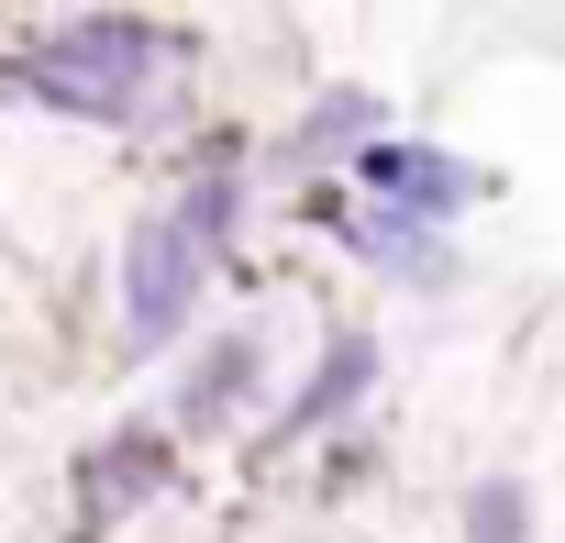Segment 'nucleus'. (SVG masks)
Returning a JSON list of instances; mask_svg holds the SVG:
<instances>
[{
    "mask_svg": "<svg viewBox=\"0 0 565 543\" xmlns=\"http://www.w3.org/2000/svg\"><path fill=\"white\" fill-rule=\"evenodd\" d=\"M167 34L134 23V12H67L45 23L23 56H12V89L45 100V111H78V123H145L156 89H167Z\"/></svg>",
    "mask_w": 565,
    "mask_h": 543,
    "instance_id": "obj_1",
    "label": "nucleus"
},
{
    "mask_svg": "<svg viewBox=\"0 0 565 543\" xmlns=\"http://www.w3.org/2000/svg\"><path fill=\"white\" fill-rule=\"evenodd\" d=\"M255 377H266V333L255 322H222L189 366H178V400H167V433L178 444H211L222 422H244V400H255Z\"/></svg>",
    "mask_w": 565,
    "mask_h": 543,
    "instance_id": "obj_6",
    "label": "nucleus"
},
{
    "mask_svg": "<svg viewBox=\"0 0 565 543\" xmlns=\"http://www.w3.org/2000/svg\"><path fill=\"white\" fill-rule=\"evenodd\" d=\"M67 488H78V532H111V521H134V510H156L178 488V433L167 422H122V433H100L78 455Z\"/></svg>",
    "mask_w": 565,
    "mask_h": 543,
    "instance_id": "obj_3",
    "label": "nucleus"
},
{
    "mask_svg": "<svg viewBox=\"0 0 565 543\" xmlns=\"http://www.w3.org/2000/svg\"><path fill=\"white\" fill-rule=\"evenodd\" d=\"M344 244L377 266V278H399V289H444V278H455V244H444V222H422V211H388V200H355V211H344Z\"/></svg>",
    "mask_w": 565,
    "mask_h": 543,
    "instance_id": "obj_7",
    "label": "nucleus"
},
{
    "mask_svg": "<svg viewBox=\"0 0 565 543\" xmlns=\"http://www.w3.org/2000/svg\"><path fill=\"white\" fill-rule=\"evenodd\" d=\"M466 543H532V488H510V477L466 488Z\"/></svg>",
    "mask_w": 565,
    "mask_h": 543,
    "instance_id": "obj_8",
    "label": "nucleus"
},
{
    "mask_svg": "<svg viewBox=\"0 0 565 543\" xmlns=\"http://www.w3.org/2000/svg\"><path fill=\"white\" fill-rule=\"evenodd\" d=\"M200 289H211V255L189 244V222H178V211H145V222L122 233V266H111V311H122V355H167V344L189 333Z\"/></svg>",
    "mask_w": 565,
    "mask_h": 543,
    "instance_id": "obj_2",
    "label": "nucleus"
},
{
    "mask_svg": "<svg viewBox=\"0 0 565 543\" xmlns=\"http://www.w3.org/2000/svg\"><path fill=\"white\" fill-rule=\"evenodd\" d=\"M377 366H388V355H377V333H366V322H333V333H322V355L300 366V388L277 400V422H266V444L289 455V444H322V433H344V422L366 411V388H377Z\"/></svg>",
    "mask_w": 565,
    "mask_h": 543,
    "instance_id": "obj_4",
    "label": "nucleus"
},
{
    "mask_svg": "<svg viewBox=\"0 0 565 543\" xmlns=\"http://www.w3.org/2000/svg\"><path fill=\"white\" fill-rule=\"evenodd\" d=\"M355 200H388V211H422V222H466L488 200V167H466V156H444L422 134H388V145L355 156Z\"/></svg>",
    "mask_w": 565,
    "mask_h": 543,
    "instance_id": "obj_5",
    "label": "nucleus"
}]
</instances>
